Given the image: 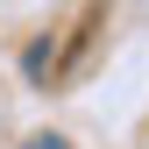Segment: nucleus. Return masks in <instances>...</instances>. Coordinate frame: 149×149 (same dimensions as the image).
<instances>
[{
    "label": "nucleus",
    "mask_w": 149,
    "mask_h": 149,
    "mask_svg": "<svg viewBox=\"0 0 149 149\" xmlns=\"http://www.w3.org/2000/svg\"><path fill=\"white\" fill-rule=\"evenodd\" d=\"M29 149H71V142H64V135H36Z\"/></svg>",
    "instance_id": "obj_1"
}]
</instances>
